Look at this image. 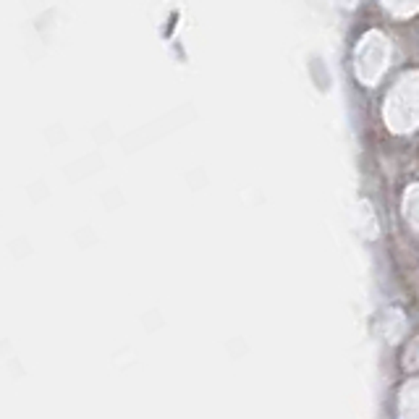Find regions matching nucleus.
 Segmentation results:
<instances>
[]
</instances>
